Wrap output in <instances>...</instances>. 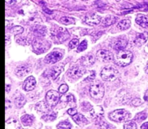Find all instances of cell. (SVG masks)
<instances>
[{
  "label": "cell",
  "mask_w": 148,
  "mask_h": 129,
  "mask_svg": "<svg viewBox=\"0 0 148 129\" xmlns=\"http://www.w3.org/2000/svg\"><path fill=\"white\" fill-rule=\"evenodd\" d=\"M10 88H11V86L10 85H6V92H9L10 90Z\"/></svg>",
  "instance_id": "cell-45"
},
{
  "label": "cell",
  "mask_w": 148,
  "mask_h": 129,
  "mask_svg": "<svg viewBox=\"0 0 148 129\" xmlns=\"http://www.w3.org/2000/svg\"><path fill=\"white\" fill-rule=\"evenodd\" d=\"M36 109L37 110L38 112L41 113H48L51 110L50 107L48 105L46 101H41V102H38L36 104Z\"/></svg>",
  "instance_id": "cell-22"
},
{
  "label": "cell",
  "mask_w": 148,
  "mask_h": 129,
  "mask_svg": "<svg viewBox=\"0 0 148 129\" xmlns=\"http://www.w3.org/2000/svg\"><path fill=\"white\" fill-rule=\"evenodd\" d=\"M141 129H148V122L145 123L141 126Z\"/></svg>",
  "instance_id": "cell-43"
},
{
  "label": "cell",
  "mask_w": 148,
  "mask_h": 129,
  "mask_svg": "<svg viewBox=\"0 0 148 129\" xmlns=\"http://www.w3.org/2000/svg\"><path fill=\"white\" fill-rule=\"evenodd\" d=\"M127 39L125 38H118L115 39L114 41L111 43V47L114 48V50L117 51H123L127 46Z\"/></svg>",
  "instance_id": "cell-10"
},
{
  "label": "cell",
  "mask_w": 148,
  "mask_h": 129,
  "mask_svg": "<svg viewBox=\"0 0 148 129\" xmlns=\"http://www.w3.org/2000/svg\"><path fill=\"white\" fill-rule=\"evenodd\" d=\"M90 104L89 103V102H84V103H82V108H83L84 110H85V111H90L91 110H92V108H90V107H88V105H90Z\"/></svg>",
  "instance_id": "cell-42"
},
{
  "label": "cell",
  "mask_w": 148,
  "mask_h": 129,
  "mask_svg": "<svg viewBox=\"0 0 148 129\" xmlns=\"http://www.w3.org/2000/svg\"><path fill=\"white\" fill-rule=\"evenodd\" d=\"M145 72H146V73L148 74V65H147V66H146V68H145Z\"/></svg>",
  "instance_id": "cell-47"
},
{
  "label": "cell",
  "mask_w": 148,
  "mask_h": 129,
  "mask_svg": "<svg viewBox=\"0 0 148 129\" xmlns=\"http://www.w3.org/2000/svg\"><path fill=\"white\" fill-rule=\"evenodd\" d=\"M136 23L142 27H148V15L147 14H139L136 17Z\"/></svg>",
  "instance_id": "cell-17"
},
{
  "label": "cell",
  "mask_w": 148,
  "mask_h": 129,
  "mask_svg": "<svg viewBox=\"0 0 148 129\" xmlns=\"http://www.w3.org/2000/svg\"><path fill=\"white\" fill-rule=\"evenodd\" d=\"M90 113V115L92 118H95V120H98L103 118L104 111L101 106H95L92 108Z\"/></svg>",
  "instance_id": "cell-15"
},
{
  "label": "cell",
  "mask_w": 148,
  "mask_h": 129,
  "mask_svg": "<svg viewBox=\"0 0 148 129\" xmlns=\"http://www.w3.org/2000/svg\"><path fill=\"white\" fill-rule=\"evenodd\" d=\"M63 70L64 67L62 66H55V67H53V69L49 71V74H48V76H49V77L53 79H56Z\"/></svg>",
  "instance_id": "cell-18"
},
{
  "label": "cell",
  "mask_w": 148,
  "mask_h": 129,
  "mask_svg": "<svg viewBox=\"0 0 148 129\" xmlns=\"http://www.w3.org/2000/svg\"><path fill=\"white\" fill-rule=\"evenodd\" d=\"M5 40H6V44H8L9 43V40H10V38H9L8 35H6V38H5Z\"/></svg>",
  "instance_id": "cell-46"
},
{
  "label": "cell",
  "mask_w": 148,
  "mask_h": 129,
  "mask_svg": "<svg viewBox=\"0 0 148 129\" xmlns=\"http://www.w3.org/2000/svg\"><path fill=\"white\" fill-rule=\"evenodd\" d=\"M95 77V71H90V75L87 78V80H92Z\"/></svg>",
  "instance_id": "cell-40"
},
{
  "label": "cell",
  "mask_w": 148,
  "mask_h": 129,
  "mask_svg": "<svg viewBox=\"0 0 148 129\" xmlns=\"http://www.w3.org/2000/svg\"><path fill=\"white\" fill-rule=\"evenodd\" d=\"M130 116V115L128 111L124 109L116 110V111H114L109 114V118L112 121L118 123L124 122V121H127Z\"/></svg>",
  "instance_id": "cell-4"
},
{
  "label": "cell",
  "mask_w": 148,
  "mask_h": 129,
  "mask_svg": "<svg viewBox=\"0 0 148 129\" xmlns=\"http://www.w3.org/2000/svg\"><path fill=\"white\" fill-rule=\"evenodd\" d=\"M60 100V95L55 90H50L46 93V102L50 108L56 106Z\"/></svg>",
  "instance_id": "cell-7"
},
{
  "label": "cell",
  "mask_w": 148,
  "mask_h": 129,
  "mask_svg": "<svg viewBox=\"0 0 148 129\" xmlns=\"http://www.w3.org/2000/svg\"><path fill=\"white\" fill-rule=\"evenodd\" d=\"M148 39V33L145 32L143 33H140L136 36L134 39V43L137 46H142L144 44Z\"/></svg>",
  "instance_id": "cell-19"
},
{
  "label": "cell",
  "mask_w": 148,
  "mask_h": 129,
  "mask_svg": "<svg viewBox=\"0 0 148 129\" xmlns=\"http://www.w3.org/2000/svg\"><path fill=\"white\" fill-rule=\"evenodd\" d=\"M95 58L92 55H87L81 58V63L84 66H90L95 63Z\"/></svg>",
  "instance_id": "cell-16"
},
{
  "label": "cell",
  "mask_w": 148,
  "mask_h": 129,
  "mask_svg": "<svg viewBox=\"0 0 148 129\" xmlns=\"http://www.w3.org/2000/svg\"><path fill=\"white\" fill-rule=\"evenodd\" d=\"M20 126L18 121L14 118H11L6 122L5 129H20Z\"/></svg>",
  "instance_id": "cell-21"
},
{
  "label": "cell",
  "mask_w": 148,
  "mask_h": 129,
  "mask_svg": "<svg viewBox=\"0 0 148 129\" xmlns=\"http://www.w3.org/2000/svg\"><path fill=\"white\" fill-rule=\"evenodd\" d=\"M72 118H73L74 121L79 126H85L88 124V121L87 120V118L82 114H76L75 115H74Z\"/></svg>",
  "instance_id": "cell-20"
},
{
  "label": "cell",
  "mask_w": 148,
  "mask_h": 129,
  "mask_svg": "<svg viewBox=\"0 0 148 129\" xmlns=\"http://www.w3.org/2000/svg\"><path fill=\"white\" fill-rule=\"evenodd\" d=\"M88 47V42L87 40H83V41L81 42V43H79V45L77 47V51L78 52H82L84 51L85 49H87Z\"/></svg>",
  "instance_id": "cell-35"
},
{
  "label": "cell",
  "mask_w": 148,
  "mask_h": 129,
  "mask_svg": "<svg viewBox=\"0 0 148 129\" xmlns=\"http://www.w3.org/2000/svg\"><path fill=\"white\" fill-rule=\"evenodd\" d=\"M60 22L64 25H71L74 24V23H75V19L72 18V17H64L61 18Z\"/></svg>",
  "instance_id": "cell-29"
},
{
  "label": "cell",
  "mask_w": 148,
  "mask_h": 129,
  "mask_svg": "<svg viewBox=\"0 0 148 129\" xmlns=\"http://www.w3.org/2000/svg\"><path fill=\"white\" fill-rule=\"evenodd\" d=\"M56 113H49L45 114L44 115L42 116V120L46 122H51V121H53L56 119Z\"/></svg>",
  "instance_id": "cell-27"
},
{
  "label": "cell",
  "mask_w": 148,
  "mask_h": 129,
  "mask_svg": "<svg viewBox=\"0 0 148 129\" xmlns=\"http://www.w3.org/2000/svg\"><path fill=\"white\" fill-rule=\"evenodd\" d=\"M14 101L16 106L18 107V108H22L25 103V99L21 94L15 95L14 97Z\"/></svg>",
  "instance_id": "cell-23"
},
{
  "label": "cell",
  "mask_w": 148,
  "mask_h": 129,
  "mask_svg": "<svg viewBox=\"0 0 148 129\" xmlns=\"http://www.w3.org/2000/svg\"><path fill=\"white\" fill-rule=\"evenodd\" d=\"M23 31H24V28L21 26H14L11 29V33L15 35L21 34L23 33Z\"/></svg>",
  "instance_id": "cell-33"
},
{
  "label": "cell",
  "mask_w": 148,
  "mask_h": 129,
  "mask_svg": "<svg viewBox=\"0 0 148 129\" xmlns=\"http://www.w3.org/2000/svg\"><path fill=\"white\" fill-rule=\"evenodd\" d=\"M101 76L105 81L113 82L118 77L119 72L116 69L112 66H106L101 71Z\"/></svg>",
  "instance_id": "cell-3"
},
{
  "label": "cell",
  "mask_w": 148,
  "mask_h": 129,
  "mask_svg": "<svg viewBox=\"0 0 148 129\" xmlns=\"http://www.w3.org/2000/svg\"><path fill=\"white\" fill-rule=\"evenodd\" d=\"M85 72H86V71L83 66H75L69 69L67 75L72 79H79L85 74Z\"/></svg>",
  "instance_id": "cell-8"
},
{
  "label": "cell",
  "mask_w": 148,
  "mask_h": 129,
  "mask_svg": "<svg viewBox=\"0 0 148 129\" xmlns=\"http://www.w3.org/2000/svg\"><path fill=\"white\" fill-rule=\"evenodd\" d=\"M71 128H72V125L68 121H62L59 123L57 126L58 129H71Z\"/></svg>",
  "instance_id": "cell-32"
},
{
  "label": "cell",
  "mask_w": 148,
  "mask_h": 129,
  "mask_svg": "<svg viewBox=\"0 0 148 129\" xmlns=\"http://www.w3.org/2000/svg\"><path fill=\"white\" fill-rule=\"evenodd\" d=\"M130 25H131V21L129 19H124V20H121L117 25V27L121 30H127L130 28Z\"/></svg>",
  "instance_id": "cell-24"
},
{
  "label": "cell",
  "mask_w": 148,
  "mask_h": 129,
  "mask_svg": "<svg viewBox=\"0 0 148 129\" xmlns=\"http://www.w3.org/2000/svg\"><path fill=\"white\" fill-rule=\"evenodd\" d=\"M63 56L62 53L59 51H53L49 53V55L45 57V62L46 63H54L57 62L58 61L61 60Z\"/></svg>",
  "instance_id": "cell-11"
},
{
  "label": "cell",
  "mask_w": 148,
  "mask_h": 129,
  "mask_svg": "<svg viewBox=\"0 0 148 129\" xmlns=\"http://www.w3.org/2000/svg\"><path fill=\"white\" fill-rule=\"evenodd\" d=\"M68 89H69V87H68L66 85H65V84L61 85L59 88V92H60V93H63V94L66 93V92L68 91Z\"/></svg>",
  "instance_id": "cell-38"
},
{
  "label": "cell",
  "mask_w": 148,
  "mask_h": 129,
  "mask_svg": "<svg viewBox=\"0 0 148 129\" xmlns=\"http://www.w3.org/2000/svg\"><path fill=\"white\" fill-rule=\"evenodd\" d=\"M115 22H116V17L112 15H110L104 18V20H103V25L105 26H109L114 24Z\"/></svg>",
  "instance_id": "cell-28"
},
{
  "label": "cell",
  "mask_w": 148,
  "mask_h": 129,
  "mask_svg": "<svg viewBox=\"0 0 148 129\" xmlns=\"http://www.w3.org/2000/svg\"><path fill=\"white\" fill-rule=\"evenodd\" d=\"M61 100L63 102H75V98L72 94H67V95H64L61 98Z\"/></svg>",
  "instance_id": "cell-30"
},
{
  "label": "cell",
  "mask_w": 148,
  "mask_h": 129,
  "mask_svg": "<svg viewBox=\"0 0 148 129\" xmlns=\"http://www.w3.org/2000/svg\"><path fill=\"white\" fill-rule=\"evenodd\" d=\"M104 93H105V89H104L103 85H101V84L95 83L90 86V94L91 97L93 98L94 99H101L103 97Z\"/></svg>",
  "instance_id": "cell-5"
},
{
  "label": "cell",
  "mask_w": 148,
  "mask_h": 129,
  "mask_svg": "<svg viewBox=\"0 0 148 129\" xmlns=\"http://www.w3.org/2000/svg\"><path fill=\"white\" fill-rule=\"evenodd\" d=\"M102 118H103L96 120L97 125H98L101 129H108L109 128V126H108V124H107L105 121H103Z\"/></svg>",
  "instance_id": "cell-31"
},
{
  "label": "cell",
  "mask_w": 148,
  "mask_h": 129,
  "mask_svg": "<svg viewBox=\"0 0 148 129\" xmlns=\"http://www.w3.org/2000/svg\"><path fill=\"white\" fill-rule=\"evenodd\" d=\"M96 57L98 60L103 62L111 61L114 59V55L111 52L107 50H100L97 52Z\"/></svg>",
  "instance_id": "cell-9"
},
{
  "label": "cell",
  "mask_w": 148,
  "mask_h": 129,
  "mask_svg": "<svg viewBox=\"0 0 148 129\" xmlns=\"http://www.w3.org/2000/svg\"><path fill=\"white\" fill-rule=\"evenodd\" d=\"M6 107H7V108H10V107H11V102H10V100H7L6 101Z\"/></svg>",
  "instance_id": "cell-44"
},
{
  "label": "cell",
  "mask_w": 148,
  "mask_h": 129,
  "mask_svg": "<svg viewBox=\"0 0 148 129\" xmlns=\"http://www.w3.org/2000/svg\"><path fill=\"white\" fill-rule=\"evenodd\" d=\"M85 22L86 24L89 25H97L101 22V16L95 14V13L89 14L85 17Z\"/></svg>",
  "instance_id": "cell-12"
},
{
  "label": "cell",
  "mask_w": 148,
  "mask_h": 129,
  "mask_svg": "<svg viewBox=\"0 0 148 129\" xmlns=\"http://www.w3.org/2000/svg\"><path fill=\"white\" fill-rule=\"evenodd\" d=\"M30 71H31V67L29 65L25 64L17 66L14 72H15V74L19 77H24L30 73Z\"/></svg>",
  "instance_id": "cell-13"
},
{
  "label": "cell",
  "mask_w": 148,
  "mask_h": 129,
  "mask_svg": "<svg viewBox=\"0 0 148 129\" xmlns=\"http://www.w3.org/2000/svg\"><path fill=\"white\" fill-rule=\"evenodd\" d=\"M124 129H137V124L134 121H127L124 126Z\"/></svg>",
  "instance_id": "cell-34"
},
{
  "label": "cell",
  "mask_w": 148,
  "mask_h": 129,
  "mask_svg": "<svg viewBox=\"0 0 148 129\" xmlns=\"http://www.w3.org/2000/svg\"><path fill=\"white\" fill-rule=\"evenodd\" d=\"M33 121H34V118L33 115H24L21 117V122L25 126H30L33 124Z\"/></svg>",
  "instance_id": "cell-25"
},
{
  "label": "cell",
  "mask_w": 148,
  "mask_h": 129,
  "mask_svg": "<svg viewBox=\"0 0 148 129\" xmlns=\"http://www.w3.org/2000/svg\"><path fill=\"white\" fill-rule=\"evenodd\" d=\"M67 113L69 115H72V116H74V115H75L76 114H77V110L75 109V108H70V109L68 110Z\"/></svg>",
  "instance_id": "cell-41"
},
{
  "label": "cell",
  "mask_w": 148,
  "mask_h": 129,
  "mask_svg": "<svg viewBox=\"0 0 148 129\" xmlns=\"http://www.w3.org/2000/svg\"><path fill=\"white\" fill-rule=\"evenodd\" d=\"M36 85V81L33 76H30L25 80L23 84V89L25 91H31L35 88Z\"/></svg>",
  "instance_id": "cell-14"
},
{
  "label": "cell",
  "mask_w": 148,
  "mask_h": 129,
  "mask_svg": "<svg viewBox=\"0 0 148 129\" xmlns=\"http://www.w3.org/2000/svg\"><path fill=\"white\" fill-rule=\"evenodd\" d=\"M49 44L46 40L38 38L33 42V47L35 51L38 53H43L47 51L49 48Z\"/></svg>",
  "instance_id": "cell-6"
},
{
  "label": "cell",
  "mask_w": 148,
  "mask_h": 129,
  "mask_svg": "<svg viewBox=\"0 0 148 129\" xmlns=\"http://www.w3.org/2000/svg\"><path fill=\"white\" fill-rule=\"evenodd\" d=\"M133 55L130 51L123 50L117 53L115 56V61L119 66H126L132 61Z\"/></svg>",
  "instance_id": "cell-1"
},
{
  "label": "cell",
  "mask_w": 148,
  "mask_h": 129,
  "mask_svg": "<svg viewBox=\"0 0 148 129\" xmlns=\"http://www.w3.org/2000/svg\"><path fill=\"white\" fill-rule=\"evenodd\" d=\"M51 38H53L55 41L58 43H62L65 41L69 38V33L67 30L63 27H58V28L51 29Z\"/></svg>",
  "instance_id": "cell-2"
},
{
  "label": "cell",
  "mask_w": 148,
  "mask_h": 129,
  "mask_svg": "<svg viewBox=\"0 0 148 129\" xmlns=\"http://www.w3.org/2000/svg\"><path fill=\"white\" fill-rule=\"evenodd\" d=\"M132 105H134V106L137 107V106H139V105H142V103H143V102H142L141 100L140 99H139V98H135V99L133 100L132 102Z\"/></svg>",
  "instance_id": "cell-39"
},
{
  "label": "cell",
  "mask_w": 148,
  "mask_h": 129,
  "mask_svg": "<svg viewBox=\"0 0 148 129\" xmlns=\"http://www.w3.org/2000/svg\"><path fill=\"white\" fill-rule=\"evenodd\" d=\"M147 115L146 113H140L136 115L135 120L137 121H138V122H141V121L145 120L147 118Z\"/></svg>",
  "instance_id": "cell-36"
},
{
  "label": "cell",
  "mask_w": 148,
  "mask_h": 129,
  "mask_svg": "<svg viewBox=\"0 0 148 129\" xmlns=\"http://www.w3.org/2000/svg\"><path fill=\"white\" fill-rule=\"evenodd\" d=\"M78 44H79V40H78L77 39H73V40H71L70 43H69V48L70 49L75 48V47H77V46H78Z\"/></svg>",
  "instance_id": "cell-37"
},
{
  "label": "cell",
  "mask_w": 148,
  "mask_h": 129,
  "mask_svg": "<svg viewBox=\"0 0 148 129\" xmlns=\"http://www.w3.org/2000/svg\"><path fill=\"white\" fill-rule=\"evenodd\" d=\"M46 29L44 26L42 25H37L34 27V30H33V33L35 35H36L37 36L39 37H42V36H44L46 34Z\"/></svg>",
  "instance_id": "cell-26"
}]
</instances>
